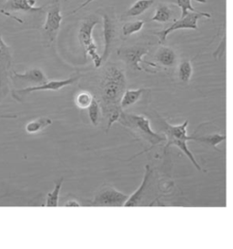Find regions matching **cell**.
<instances>
[{
    "instance_id": "6da1fadb",
    "label": "cell",
    "mask_w": 233,
    "mask_h": 249,
    "mask_svg": "<svg viewBox=\"0 0 233 249\" xmlns=\"http://www.w3.org/2000/svg\"><path fill=\"white\" fill-rule=\"evenodd\" d=\"M127 90V78L123 70L116 65H109L103 72L98 86V98L102 117L107 121V132L118 121L122 113L121 99Z\"/></svg>"
},
{
    "instance_id": "7a4b0ae2",
    "label": "cell",
    "mask_w": 233,
    "mask_h": 249,
    "mask_svg": "<svg viewBox=\"0 0 233 249\" xmlns=\"http://www.w3.org/2000/svg\"><path fill=\"white\" fill-rule=\"evenodd\" d=\"M117 123L129 129L137 139H141L151 145L148 149L137 154L134 158H136L138 155L150 151L154 146L162 144L167 140L165 135L153 131V129L151 128L150 119L142 115L127 113L123 110Z\"/></svg>"
},
{
    "instance_id": "3957f363",
    "label": "cell",
    "mask_w": 233,
    "mask_h": 249,
    "mask_svg": "<svg viewBox=\"0 0 233 249\" xmlns=\"http://www.w3.org/2000/svg\"><path fill=\"white\" fill-rule=\"evenodd\" d=\"M157 123L159 124L160 129L162 130V133L164 134L166 139H167V144L164 146V152L167 151V149L171 145H175L178 147L182 153H184L188 159L191 160L193 166H195L198 170H201V167L195 160L192 151L189 149L187 142L194 140V137L188 136L187 134V126L189 124V121L186 120L184 123L182 124H177V125H172L170 124L164 118H161L159 115H157Z\"/></svg>"
},
{
    "instance_id": "277c9868",
    "label": "cell",
    "mask_w": 233,
    "mask_h": 249,
    "mask_svg": "<svg viewBox=\"0 0 233 249\" xmlns=\"http://www.w3.org/2000/svg\"><path fill=\"white\" fill-rule=\"evenodd\" d=\"M98 24L99 22L96 16H89L81 23L78 33V41L82 46L86 54L90 56L96 69L100 68L102 65L101 55L98 54L97 45L93 39V30Z\"/></svg>"
},
{
    "instance_id": "5b68a950",
    "label": "cell",
    "mask_w": 233,
    "mask_h": 249,
    "mask_svg": "<svg viewBox=\"0 0 233 249\" xmlns=\"http://www.w3.org/2000/svg\"><path fill=\"white\" fill-rule=\"evenodd\" d=\"M12 72L11 49L0 36V104L10 93V80Z\"/></svg>"
},
{
    "instance_id": "8992f818",
    "label": "cell",
    "mask_w": 233,
    "mask_h": 249,
    "mask_svg": "<svg viewBox=\"0 0 233 249\" xmlns=\"http://www.w3.org/2000/svg\"><path fill=\"white\" fill-rule=\"evenodd\" d=\"M211 18L212 15L207 12H199L197 10L189 12L184 17H180L178 19L174 21V23L169 28L158 32H155V35L158 36L159 42L164 43L170 34H172V32L178 29H193V30L199 29L198 22L200 18Z\"/></svg>"
},
{
    "instance_id": "52a82bcc",
    "label": "cell",
    "mask_w": 233,
    "mask_h": 249,
    "mask_svg": "<svg viewBox=\"0 0 233 249\" xmlns=\"http://www.w3.org/2000/svg\"><path fill=\"white\" fill-rule=\"evenodd\" d=\"M130 197V195L116 189L115 187L105 185L97 192L91 206L93 207H124Z\"/></svg>"
},
{
    "instance_id": "ba28073f",
    "label": "cell",
    "mask_w": 233,
    "mask_h": 249,
    "mask_svg": "<svg viewBox=\"0 0 233 249\" xmlns=\"http://www.w3.org/2000/svg\"><path fill=\"white\" fill-rule=\"evenodd\" d=\"M80 78V76H72L67 79H59V80H52V81H47L46 83L38 85V86H31L27 87L20 89L14 90L12 91V97H14L17 101H23L24 97L28 96L33 92H39V91H58L66 87L71 86L77 82Z\"/></svg>"
},
{
    "instance_id": "9c48e42d",
    "label": "cell",
    "mask_w": 233,
    "mask_h": 249,
    "mask_svg": "<svg viewBox=\"0 0 233 249\" xmlns=\"http://www.w3.org/2000/svg\"><path fill=\"white\" fill-rule=\"evenodd\" d=\"M150 52L149 45L137 44L128 47H121L117 49L118 57L133 70L142 71L140 64L143 62V56Z\"/></svg>"
},
{
    "instance_id": "30bf717a",
    "label": "cell",
    "mask_w": 233,
    "mask_h": 249,
    "mask_svg": "<svg viewBox=\"0 0 233 249\" xmlns=\"http://www.w3.org/2000/svg\"><path fill=\"white\" fill-rule=\"evenodd\" d=\"M62 20L63 16L61 15L59 1L56 0L55 3L48 7L47 18L43 27L45 35L48 37V40L50 43L55 39L56 35L61 26Z\"/></svg>"
},
{
    "instance_id": "8fae6325",
    "label": "cell",
    "mask_w": 233,
    "mask_h": 249,
    "mask_svg": "<svg viewBox=\"0 0 233 249\" xmlns=\"http://www.w3.org/2000/svg\"><path fill=\"white\" fill-rule=\"evenodd\" d=\"M152 173H153V171H152L150 165L145 166L144 177H143V179H142L140 186L137 187V190L133 194L130 195V197L126 202L124 207H137V206L142 205L145 197L149 192V189L151 187Z\"/></svg>"
},
{
    "instance_id": "7c38bea8",
    "label": "cell",
    "mask_w": 233,
    "mask_h": 249,
    "mask_svg": "<svg viewBox=\"0 0 233 249\" xmlns=\"http://www.w3.org/2000/svg\"><path fill=\"white\" fill-rule=\"evenodd\" d=\"M11 79L15 84L19 85H28V87L31 86H38L41 84L46 83L48 81L47 76L44 72L39 69H32L28 70L24 73H19L13 70Z\"/></svg>"
},
{
    "instance_id": "4fadbf2b",
    "label": "cell",
    "mask_w": 233,
    "mask_h": 249,
    "mask_svg": "<svg viewBox=\"0 0 233 249\" xmlns=\"http://www.w3.org/2000/svg\"><path fill=\"white\" fill-rule=\"evenodd\" d=\"M103 36H104V49H103L101 60L105 62L110 54L112 43L116 36L115 24L109 17V15L103 14Z\"/></svg>"
},
{
    "instance_id": "5bb4252c",
    "label": "cell",
    "mask_w": 233,
    "mask_h": 249,
    "mask_svg": "<svg viewBox=\"0 0 233 249\" xmlns=\"http://www.w3.org/2000/svg\"><path fill=\"white\" fill-rule=\"evenodd\" d=\"M36 0H6L1 9L6 12H38L42 11L43 7H35Z\"/></svg>"
},
{
    "instance_id": "9a60e30c",
    "label": "cell",
    "mask_w": 233,
    "mask_h": 249,
    "mask_svg": "<svg viewBox=\"0 0 233 249\" xmlns=\"http://www.w3.org/2000/svg\"><path fill=\"white\" fill-rule=\"evenodd\" d=\"M155 60L166 69H171L177 64V54L172 48L162 46L155 54Z\"/></svg>"
},
{
    "instance_id": "2e32d148",
    "label": "cell",
    "mask_w": 233,
    "mask_h": 249,
    "mask_svg": "<svg viewBox=\"0 0 233 249\" xmlns=\"http://www.w3.org/2000/svg\"><path fill=\"white\" fill-rule=\"evenodd\" d=\"M148 89H127L124 93L123 97L121 99V107L122 109H125L127 107H130L131 106L136 104L137 101L142 97V95L145 92H147Z\"/></svg>"
},
{
    "instance_id": "e0dca14e",
    "label": "cell",
    "mask_w": 233,
    "mask_h": 249,
    "mask_svg": "<svg viewBox=\"0 0 233 249\" xmlns=\"http://www.w3.org/2000/svg\"><path fill=\"white\" fill-rule=\"evenodd\" d=\"M155 0H137L125 13L126 18H135L140 16L151 8Z\"/></svg>"
},
{
    "instance_id": "ac0fdd59",
    "label": "cell",
    "mask_w": 233,
    "mask_h": 249,
    "mask_svg": "<svg viewBox=\"0 0 233 249\" xmlns=\"http://www.w3.org/2000/svg\"><path fill=\"white\" fill-rule=\"evenodd\" d=\"M51 124H52L51 118L41 117V118H36L34 120H31L30 122H28L25 126V130L28 134L33 135V134H38L39 132L43 131L46 127H48Z\"/></svg>"
},
{
    "instance_id": "d6986e66",
    "label": "cell",
    "mask_w": 233,
    "mask_h": 249,
    "mask_svg": "<svg viewBox=\"0 0 233 249\" xmlns=\"http://www.w3.org/2000/svg\"><path fill=\"white\" fill-rule=\"evenodd\" d=\"M193 74L192 61L189 59H183L178 64V77L180 82L189 83Z\"/></svg>"
},
{
    "instance_id": "ffe728a7",
    "label": "cell",
    "mask_w": 233,
    "mask_h": 249,
    "mask_svg": "<svg viewBox=\"0 0 233 249\" xmlns=\"http://www.w3.org/2000/svg\"><path fill=\"white\" fill-rule=\"evenodd\" d=\"M172 14L173 13L171 7L167 5L160 4L156 8L155 14L151 18V21L158 23H167L172 20Z\"/></svg>"
},
{
    "instance_id": "44dd1931",
    "label": "cell",
    "mask_w": 233,
    "mask_h": 249,
    "mask_svg": "<svg viewBox=\"0 0 233 249\" xmlns=\"http://www.w3.org/2000/svg\"><path fill=\"white\" fill-rule=\"evenodd\" d=\"M62 185H63V178L58 180L55 184L54 189L47 195L46 198V207H58V201H59V194L61 190Z\"/></svg>"
},
{
    "instance_id": "7402d4cb",
    "label": "cell",
    "mask_w": 233,
    "mask_h": 249,
    "mask_svg": "<svg viewBox=\"0 0 233 249\" xmlns=\"http://www.w3.org/2000/svg\"><path fill=\"white\" fill-rule=\"evenodd\" d=\"M100 113L102 114L101 107L98 100L94 97L91 104L88 108V115H89V120L93 125H97L100 120Z\"/></svg>"
},
{
    "instance_id": "603a6c76",
    "label": "cell",
    "mask_w": 233,
    "mask_h": 249,
    "mask_svg": "<svg viewBox=\"0 0 233 249\" xmlns=\"http://www.w3.org/2000/svg\"><path fill=\"white\" fill-rule=\"evenodd\" d=\"M94 96L89 91H81L79 92L75 98V104L80 109H88L91 104Z\"/></svg>"
},
{
    "instance_id": "cb8c5ba5",
    "label": "cell",
    "mask_w": 233,
    "mask_h": 249,
    "mask_svg": "<svg viewBox=\"0 0 233 249\" xmlns=\"http://www.w3.org/2000/svg\"><path fill=\"white\" fill-rule=\"evenodd\" d=\"M144 24L143 20L130 21L125 23L122 27V35L124 36H130L136 34L143 28Z\"/></svg>"
},
{
    "instance_id": "d4e9b609",
    "label": "cell",
    "mask_w": 233,
    "mask_h": 249,
    "mask_svg": "<svg viewBox=\"0 0 233 249\" xmlns=\"http://www.w3.org/2000/svg\"><path fill=\"white\" fill-rule=\"evenodd\" d=\"M224 140H226V136L220 134H213L204 137H194V141L205 143L208 145H213L214 147H216Z\"/></svg>"
},
{
    "instance_id": "484cf974",
    "label": "cell",
    "mask_w": 233,
    "mask_h": 249,
    "mask_svg": "<svg viewBox=\"0 0 233 249\" xmlns=\"http://www.w3.org/2000/svg\"><path fill=\"white\" fill-rule=\"evenodd\" d=\"M164 1L178 6L181 10V17H184L189 12L196 10L192 6V0H164Z\"/></svg>"
},
{
    "instance_id": "4316f807",
    "label": "cell",
    "mask_w": 233,
    "mask_h": 249,
    "mask_svg": "<svg viewBox=\"0 0 233 249\" xmlns=\"http://www.w3.org/2000/svg\"><path fill=\"white\" fill-rule=\"evenodd\" d=\"M0 14L4 15V16H7L8 18H11L12 19H15L16 21H18V22H19V23H23V21L21 20L20 18H17V17H15V16H12V15L10 14V13H8V12H6L5 10H3V9H1L0 8Z\"/></svg>"
},
{
    "instance_id": "83f0119b",
    "label": "cell",
    "mask_w": 233,
    "mask_h": 249,
    "mask_svg": "<svg viewBox=\"0 0 233 249\" xmlns=\"http://www.w3.org/2000/svg\"><path fill=\"white\" fill-rule=\"evenodd\" d=\"M65 207H80V204L76 200H69L64 204Z\"/></svg>"
},
{
    "instance_id": "f1b7e54d",
    "label": "cell",
    "mask_w": 233,
    "mask_h": 249,
    "mask_svg": "<svg viewBox=\"0 0 233 249\" xmlns=\"http://www.w3.org/2000/svg\"><path fill=\"white\" fill-rule=\"evenodd\" d=\"M17 118H19L18 115H12V114L0 115V119H17Z\"/></svg>"
}]
</instances>
